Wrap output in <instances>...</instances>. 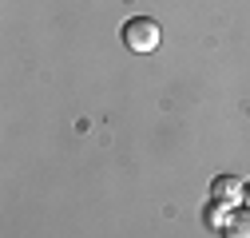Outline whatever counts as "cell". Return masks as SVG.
Returning <instances> with one entry per match:
<instances>
[{"instance_id": "cell-2", "label": "cell", "mask_w": 250, "mask_h": 238, "mask_svg": "<svg viewBox=\"0 0 250 238\" xmlns=\"http://www.w3.org/2000/svg\"><path fill=\"white\" fill-rule=\"evenodd\" d=\"M242 191H246V183H242L238 175H218L214 187H210V198L230 202V206H242Z\"/></svg>"}, {"instance_id": "cell-4", "label": "cell", "mask_w": 250, "mask_h": 238, "mask_svg": "<svg viewBox=\"0 0 250 238\" xmlns=\"http://www.w3.org/2000/svg\"><path fill=\"white\" fill-rule=\"evenodd\" d=\"M230 211H234L230 202L210 198V206H207V226H210V230H223V226H227V218H230Z\"/></svg>"}, {"instance_id": "cell-5", "label": "cell", "mask_w": 250, "mask_h": 238, "mask_svg": "<svg viewBox=\"0 0 250 238\" xmlns=\"http://www.w3.org/2000/svg\"><path fill=\"white\" fill-rule=\"evenodd\" d=\"M242 206H250V183H246V191H242Z\"/></svg>"}, {"instance_id": "cell-1", "label": "cell", "mask_w": 250, "mask_h": 238, "mask_svg": "<svg viewBox=\"0 0 250 238\" xmlns=\"http://www.w3.org/2000/svg\"><path fill=\"white\" fill-rule=\"evenodd\" d=\"M159 24H155L151 16H131L127 24H123V44H127L131 52H139V56H147V52H155L159 48Z\"/></svg>"}, {"instance_id": "cell-3", "label": "cell", "mask_w": 250, "mask_h": 238, "mask_svg": "<svg viewBox=\"0 0 250 238\" xmlns=\"http://www.w3.org/2000/svg\"><path fill=\"white\" fill-rule=\"evenodd\" d=\"M223 238H250V206H234L227 226H223Z\"/></svg>"}]
</instances>
